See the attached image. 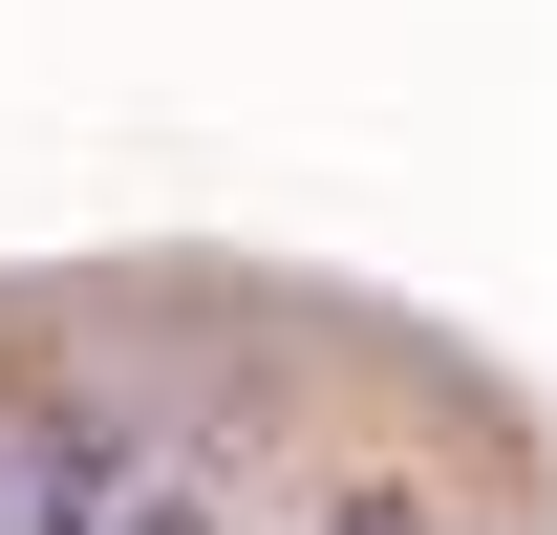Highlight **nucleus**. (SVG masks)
<instances>
[{"label": "nucleus", "mask_w": 557, "mask_h": 535, "mask_svg": "<svg viewBox=\"0 0 557 535\" xmlns=\"http://www.w3.org/2000/svg\"><path fill=\"white\" fill-rule=\"evenodd\" d=\"M0 535H214V450L194 428H129L108 386L0 407Z\"/></svg>", "instance_id": "1"}, {"label": "nucleus", "mask_w": 557, "mask_h": 535, "mask_svg": "<svg viewBox=\"0 0 557 535\" xmlns=\"http://www.w3.org/2000/svg\"><path fill=\"white\" fill-rule=\"evenodd\" d=\"M322 535H450V514H429V493H344Z\"/></svg>", "instance_id": "2"}]
</instances>
